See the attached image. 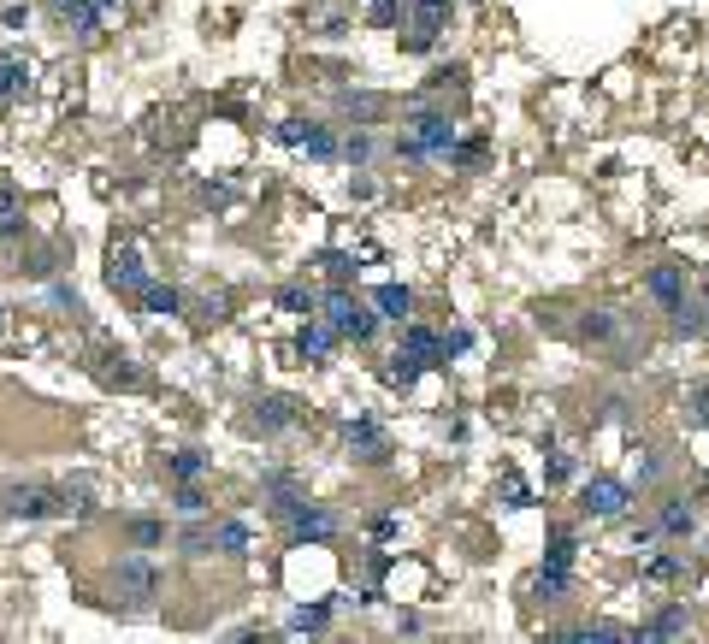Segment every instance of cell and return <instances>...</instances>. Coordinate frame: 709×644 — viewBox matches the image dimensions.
Here are the masks:
<instances>
[{"mask_svg":"<svg viewBox=\"0 0 709 644\" xmlns=\"http://www.w3.org/2000/svg\"><path fill=\"white\" fill-rule=\"evenodd\" d=\"M130 544H136V550L166 544V520H130Z\"/></svg>","mask_w":709,"mask_h":644,"instance_id":"cell-37","label":"cell"},{"mask_svg":"<svg viewBox=\"0 0 709 644\" xmlns=\"http://www.w3.org/2000/svg\"><path fill=\"white\" fill-rule=\"evenodd\" d=\"M402 12H408L402 0H367V18H373V24H385V30H396V24H402Z\"/></svg>","mask_w":709,"mask_h":644,"instance_id":"cell-38","label":"cell"},{"mask_svg":"<svg viewBox=\"0 0 709 644\" xmlns=\"http://www.w3.org/2000/svg\"><path fill=\"white\" fill-rule=\"evenodd\" d=\"M343 444L355 450V461H373V467L390 461V438L373 414H349V420H343Z\"/></svg>","mask_w":709,"mask_h":644,"instance_id":"cell-8","label":"cell"},{"mask_svg":"<svg viewBox=\"0 0 709 644\" xmlns=\"http://www.w3.org/2000/svg\"><path fill=\"white\" fill-rule=\"evenodd\" d=\"M420 373H426V361H420V355H408V349H396V355H390V373H385V379H390L396 390H408Z\"/></svg>","mask_w":709,"mask_h":644,"instance_id":"cell-29","label":"cell"},{"mask_svg":"<svg viewBox=\"0 0 709 644\" xmlns=\"http://www.w3.org/2000/svg\"><path fill=\"white\" fill-rule=\"evenodd\" d=\"M467 349H473V331H450L444 337V367H450L455 355H467Z\"/></svg>","mask_w":709,"mask_h":644,"instance_id":"cell-46","label":"cell"},{"mask_svg":"<svg viewBox=\"0 0 709 644\" xmlns=\"http://www.w3.org/2000/svg\"><path fill=\"white\" fill-rule=\"evenodd\" d=\"M107 284H113L119 296H136V302H142V290L154 284V278H148V266H142V255H136V243H130V237H113V249H107Z\"/></svg>","mask_w":709,"mask_h":644,"instance_id":"cell-6","label":"cell"},{"mask_svg":"<svg viewBox=\"0 0 709 644\" xmlns=\"http://www.w3.org/2000/svg\"><path fill=\"white\" fill-rule=\"evenodd\" d=\"M0 237H6V243H18V237H24V219H18V213H12V219H0Z\"/></svg>","mask_w":709,"mask_h":644,"instance_id":"cell-49","label":"cell"},{"mask_svg":"<svg viewBox=\"0 0 709 644\" xmlns=\"http://www.w3.org/2000/svg\"><path fill=\"white\" fill-rule=\"evenodd\" d=\"M24 89H30V65L18 60V54H6V48H0V107H6V101H18Z\"/></svg>","mask_w":709,"mask_h":644,"instance_id":"cell-22","label":"cell"},{"mask_svg":"<svg viewBox=\"0 0 709 644\" xmlns=\"http://www.w3.org/2000/svg\"><path fill=\"white\" fill-rule=\"evenodd\" d=\"M479 160H485V142H479V136H473V142H455L450 166H461V172H467V166H479Z\"/></svg>","mask_w":709,"mask_h":644,"instance_id":"cell-44","label":"cell"},{"mask_svg":"<svg viewBox=\"0 0 709 644\" xmlns=\"http://www.w3.org/2000/svg\"><path fill=\"white\" fill-rule=\"evenodd\" d=\"M278 308H290V314H314L320 296H314L308 284H278Z\"/></svg>","mask_w":709,"mask_h":644,"instance_id":"cell-32","label":"cell"},{"mask_svg":"<svg viewBox=\"0 0 709 644\" xmlns=\"http://www.w3.org/2000/svg\"><path fill=\"white\" fill-rule=\"evenodd\" d=\"M574 591V568H556V562H544L532 580H526V597H538V603H556V597H568Z\"/></svg>","mask_w":709,"mask_h":644,"instance_id":"cell-16","label":"cell"},{"mask_svg":"<svg viewBox=\"0 0 709 644\" xmlns=\"http://www.w3.org/2000/svg\"><path fill=\"white\" fill-rule=\"evenodd\" d=\"M296 355H302L308 367H331V355H337V325L308 314V325L296 331Z\"/></svg>","mask_w":709,"mask_h":644,"instance_id":"cell-12","label":"cell"},{"mask_svg":"<svg viewBox=\"0 0 709 644\" xmlns=\"http://www.w3.org/2000/svg\"><path fill=\"white\" fill-rule=\"evenodd\" d=\"M172 503H178L184 515H201V509H207V497H201V485H195V479H178V497H172Z\"/></svg>","mask_w":709,"mask_h":644,"instance_id":"cell-39","label":"cell"},{"mask_svg":"<svg viewBox=\"0 0 709 644\" xmlns=\"http://www.w3.org/2000/svg\"><path fill=\"white\" fill-rule=\"evenodd\" d=\"M574 556H580V538H574L568 526H556V532H550V544H544V562H556V568H574Z\"/></svg>","mask_w":709,"mask_h":644,"instance_id":"cell-28","label":"cell"},{"mask_svg":"<svg viewBox=\"0 0 709 644\" xmlns=\"http://www.w3.org/2000/svg\"><path fill=\"white\" fill-rule=\"evenodd\" d=\"M686 627H692V603H662L650 621L633 627V639H639V644H662V639H680Z\"/></svg>","mask_w":709,"mask_h":644,"instance_id":"cell-11","label":"cell"},{"mask_svg":"<svg viewBox=\"0 0 709 644\" xmlns=\"http://www.w3.org/2000/svg\"><path fill=\"white\" fill-rule=\"evenodd\" d=\"M278 142H284V148H302V142H308V119H284V125H278Z\"/></svg>","mask_w":709,"mask_h":644,"instance_id":"cell-45","label":"cell"},{"mask_svg":"<svg viewBox=\"0 0 709 644\" xmlns=\"http://www.w3.org/2000/svg\"><path fill=\"white\" fill-rule=\"evenodd\" d=\"M119 6H125V0H101V12H119Z\"/></svg>","mask_w":709,"mask_h":644,"instance_id":"cell-52","label":"cell"},{"mask_svg":"<svg viewBox=\"0 0 709 644\" xmlns=\"http://www.w3.org/2000/svg\"><path fill=\"white\" fill-rule=\"evenodd\" d=\"M645 580H650V585H680V580H692V556H680V550H662V556H650V562H645Z\"/></svg>","mask_w":709,"mask_h":644,"instance_id":"cell-20","label":"cell"},{"mask_svg":"<svg viewBox=\"0 0 709 644\" xmlns=\"http://www.w3.org/2000/svg\"><path fill=\"white\" fill-rule=\"evenodd\" d=\"M142 308H148V314H160V320H172V314L184 308V296H178L172 284H148V290H142Z\"/></svg>","mask_w":709,"mask_h":644,"instance_id":"cell-27","label":"cell"},{"mask_svg":"<svg viewBox=\"0 0 709 644\" xmlns=\"http://www.w3.org/2000/svg\"><path fill=\"white\" fill-rule=\"evenodd\" d=\"M166 467H172V479H201V473H207V455L201 450H172L166 455Z\"/></svg>","mask_w":709,"mask_h":644,"instance_id":"cell-34","label":"cell"},{"mask_svg":"<svg viewBox=\"0 0 709 644\" xmlns=\"http://www.w3.org/2000/svg\"><path fill=\"white\" fill-rule=\"evenodd\" d=\"M337 107H343L349 119H361V125H373V119L385 113V95H367V89H349V95H343Z\"/></svg>","mask_w":709,"mask_h":644,"instance_id":"cell-26","label":"cell"},{"mask_svg":"<svg viewBox=\"0 0 709 644\" xmlns=\"http://www.w3.org/2000/svg\"><path fill=\"white\" fill-rule=\"evenodd\" d=\"M95 379H101L107 390H130L136 385V361H125V355H101V361H95Z\"/></svg>","mask_w":709,"mask_h":644,"instance_id":"cell-24","label":"cell"},{"mask_svg":"<svg viewBox=\"0 0 709 644\" xmlns=\"http://www.w3.org/2000/svg\"><path fill=\"white\" fill-rule=\"evenodd\" d=\"M331 627V603H302L290 615V633H325Z\"/></svg>","mask_w":709,"mask_h":644,"instance_id":"cell-30","label":"cell"},{"mask_svg":"<svg viewBox=\"0 0 709 644\" xmlns=\"http://www.w3.org/2000/svg\"><path fill=\"white\" fill-rule=\"evenodd\" d=\"M296 420H302V402H296V396H260L255 402V426L266 438H272V432H290Z\"/></svg>","mask_w":709,"mask_h":644,"instance_id":"cell-13","label":"cell"},{"mask_svg":"<svg viewBox=\"0 0 709 644\" xmlns=\"http://www.w3.org/2000/svg\"><path fill=\"white\" fill-rule=\"evenodd\" d=\"M580 337L585 343H615V337H621V320H615L609 308H591V314H580Z\"/></svg>","mask_w":709,"mask_h":644,"instance_id":"cell-25","label":"cell"},{"mask_svg":"<svg viewBox=\"0 0 709 644\" xmlns=\"http://www.w3.org/2000/svg\"><path fill=\"white\" fill-rule=\"evenodd\" d=\"M645 290H650V302H656L662 314H674V308L692 296V272L674 266V260H662V266H650V272H645Z\"/></svg>","mask_w":709,"mask_h":644,"instance_id":"cell-9","label":"cell"},{"mask_svg":"<svg viewBox=\"0 0 709 644\" xmlns=\"http://www.w3.org/2000/svg\"><path fill=\"white\" fill-rule=\"evenodd\" d=\"M331 532H337V520L325 515V509H308V503H296V509H290V538H296V544H302V538L325 544Z\"/></svg>","mask_w":709,"mask_h":644,"instance_id":"cell-17","label":"cell"},{"mask_svg":"<svg viewBox=\"0 0 709 644\" xmlns=\"http://www.w3.org/2000/svg\"><path fill=\"white\" fill-rule=\"evenodd\" d=\"M367 154H373V136H367V130H349V142H343V160H349V166H361Z\"/></svg>","mask_w":709,"mask_h":644,"instance_id":"cell-43","label":"cell"},{"mask_svg":"<svg viewBox=\"0 0 709 644\" xmlns=\"http://www.w3.org/2000/svg\"><path fill=\"white\" fill-rule=\"evenodd\" d=\"M213 550H225V556H243V550H249V526H237V520H219V526H213Z\"/></svg>","mask_w":709,"mask_h":644,"instance_id":"cell-31","label":"cell"},{"mask_svg":"<svg viewBox=\"0 0 709 644\" xmlns=\"http://www.w3.org/2000/svg\"><path fill=\"white\" fill-rule=\"evenodd\" d=\"M668 331H674V337H709V308L686 296V302L668 314Z\"/></svg>","mask_w":709,"mask_h":644,"instance_id":"cell-21","label":"cell"},{"mask_svg":"<svg viewBox=\"0 0 709 644\" xmlns=\"http://www.w3.org/2000/svg\"><path fill=\"white\" fill-rule=\"evenodd\" d=\"M178 550H190V556L213 550V532H207V526H184V532H178Z\"/></svg>","mask_w":709,"mask_h":644,"instance_id":"cell-42","label":"cell"},{"mask_svg":"<svg viewBox=\"0 0 709 644\" xmlns=\"http://www.w3.org/2000/svg\"><path fill=\"white\" fill-rule=\"evenodd\" d=\"M320 314L337 325V337H343V343H373V337H379V320H385L379 308L355 302V296H349V284H331V296H320Z\"/></svg>","mask_w":709,"mask_h":644,"instance_id":"cell-3","label":"cell"},{"mask_svg":"<svg viewBox=\"0 0 709 644\" xmlns=\"http://www.w3.org/2000/svg\"><path fill=\"white\" fill-rule=\"evenodd\" d=\"M704 302H709V278H704Z\"/></svg>","mask_w":709,"mask_h":644,"instance_id":"cell-53","label":"cell"},{"mask_svg":"<svg viewBox=\"0 0 709 644\" xmlns=\"http://www.w3.org/2000/svg\"><path fill=\"white\" fill-rule=\"evenodd\" d=\"M656 479H662V455L645 450V455H639V485H656Z\"/></svg>","mask_w":709,"mask_h":644,"instance_id":"cell-47","label":"cell"},{"mask_svg":"<svg viewBox=\"0 0 709 644\" xmlns=\"http://www.w3.org/2000/svg\"><path fill=\"white\" fill-rule=\"evenodd\" d=\"M154 597H160V568H154V556H142V550L119 556V562H113V609L142 615V609H154Z\"/></svg>","mask_w":709,"mask_h":644,"instance_id":"cell-2","label":"cell"},{"mask_svg":"<svg viewBox=\"0 0 709 644\" xmlns=\"http://www.w3.org/2000/svg\"><path fill=\"white\" fill-rule=\"evenodd\" d=\"M497 503H503V509H532V491H526V479H520V473H503Z\"/></svg>","mask_w":709,"mask_h":644,"instance_id":"cell-35","label":"cell"},{"mask_svg":"<svg viewBox=\"0 0 709 644\" xmlns=\"http://www.w3.org/2000/svg\"><path fill=\"white\" fill-rule=\"evenodd\" d=\"M302 148H308L314 160H337V154H343V142H337L325 125H308V142H302Z\"/></svg>","mask_w":709,"mask_h":644,"instance_id":"cell-36","label":"cell"},{"mask_svg":"<svg viewBox=\"0 0 709 644\" xmlns=\"http://www.w3.org/2000/svg\"><path fill=\"white\" fill-rule=\"evenodd\" d=\"M0 509L12 520H54V515H65V497L54 485H6Z\"/></svg>","mask_w":709,"mask_h":644,"instance_id":"cell-7","label":"cell"},{"mask_svg":"<svg viewBox=\"0 0 709 644\" xmlns=\"http://www.w3.org/2000/svg\"><path fill=\"white\" fill-rule=\"evenodd\" d=\"M396 349H408V355H420V361H426V367H444V337H438V331H432V325H408V331H402V343H396Z\"/></svg>","mask_w":709,"mask_h":644,"instance_id":"cell-19","label":"cell"},{"mask_svg":"<svg viewBox=\"0 0 709 644\" xmlns=\"http://www.w3.org/2000/svg\"><path fill=\"white\" fill-rule=\"evenodd\" d=\"M396 154L408 160V166H432V160H450L455 154V125L450 113H414L402 136H396Z\"/></svg>","mask_w":709,"mask_h":644,"instance_id":"cell-1","label":"cell"},{"mask_svg":"<svg viewBox=\"0 0 709 644\" xmlns=\"http://www.w3.org/2000/svg\"><path fill=\"white\" fill-rule=\"evenodd\" d=\"M656 532H662V538H674V544L698 538V503H692V497H680V491H668V497L656 503Z\"/></svg>","mask_w":709,"mask_h":644,"instance_id":"cell-10","label":"cell"},{"mask_svg":"<svg viewBox=\"0 0 709 644\" xmlns=\"http://www.w3.org/2000/svg\"><path fill=\"white\" fill-rule=\"evenodd\" d=\"M556 639H580V644H633V627H621V621H585V627H562Z\"/></svg>","mask_w":709,"mask_h":644,"instance_id":"cell-18","label":"cell"},{"mask_svg":"<svg viewBox=\"0 0 709 644\" xmlns=\"http://www.w3.org/2000/svg\"><path fill=\"white\" fill-rule=\"evenodd\" d=\"M633 509V485L615 479V473H591L580 485V515L585 520H621Z\"/></svg>","mask_w":709,"mask_h":644,"instance_id":"cell-4","label":"cell"},{"mask_svg":"<svg viewBox=\"0 0 709 644\" xmlns=\"http://www.w3.org/2000/svg\"><path fill=\"white\" fill-rule=\"evenodd\" d=\"M550 479H574V455H556L550 461Z\"/></svg>","mask_w":709,"mask_h":644,"instance_id":"cell-50","label":"cell"},{"mask_svg":"<svg viewBox=\"0 0 709 644\" xmlns=\"http://www.w3.org/2000/svg\"><path fill=\"white\" fill-rule=\"evenodd\" d=\"M60 497H65V515H95V491H89V479L60 485Z\"/></svg>","mask_w":709,"mask_h":644,"instance_id":"cell-33","label":"cell"},{"mask_svg":"<svg viewBox=\"0 0 709 644\" xmlns=\"http://www.w3.org/2000/svg\"><path fill=\"white\" fill-rule=\"evenodd\" d=\"M373 538L390 544V538H396V515H373Z\"/></svg>","mask_w":709,"mask_h":644,"instance_id":"cell-48","label":"cell"},{"mask_svg":"<svg viewBox=\"0 0 709 644\" xmlns=\"http://www.w3.org/2000/svg\"><path fill=\"white\" fill-rule=\"evenodd\" d=\"M320 266H325L331 284H349V278H355V255H320Z\"/></svg>","mask_w":709,"mask_h":644,"instance_id":"cell-40","label":"cell"},{"mask_svg":"<svg viewBox=\"0 0 709 644\" xmlns=\"http://www.w3.org/2000/svg\"><path fill=\"white\" fill-rule=\"evenodd\" d=\"M48 6L60 12L65 24L83 36V42H95V36H101V18H107V12H101V0H48Z\"/></svg>","mask_w":709,"mask_h":644,"instance_id":"cell-14","label":"cell"},{"mask_svg":"<svg viewBox=\"0 0 709 644\" xmlns=\"http://www.w3.org/2000/svg\"><path fill=\"white\" fill-rule=\"evenodd\" d=\"M686 414H692V426H709V385L686 390Z\"/></svg>","mask_w":709,"mask_h":644,"instance_id":"cell-41","label":"cell"},{"mask_svg":"<svg viewBox=\"0 0 709 644\" xmlns=\"http://www.w3.org/2000/svg\"><path fill=\"white\" fill-rule=\"evenodd\" d=\"M260 491H266V509H272L278 520H290V509H296V503H308V497H302V485H296L290 473H266V479H260Z\"/></svg>","mask_w":709,"mask_h":644,"instance_id":"cell-15","label":"cell"},{"mask_svg":"<svg viewBox=\"0 0 709 644\" xmlns=\"http://www.w3.org/2000/svg\"><path fill=\"white\" fill-rule=\"evenodd\" d=\"M450 24V0H408V30H402V48L408 54H432L438 36Z\"/></svg>","mask_w":709,"mask_h":644,"instance_id":"cell-5","label":"cell"},{"mask_svg":"<svg viewBox=\"0 0 709 644\" xmlns=\"http://www.w3.org/2000/svg\"><path fill=\"white\" fill-rule=\"evenodd\" d=\"M373 308H379L385 320H408V314H414V296H408V284H379V290H373Z\"/></svg>","mask_w":709,"mask_h":644,"instance_id":"cell-23","label":"cell"},{"mask_svg":"<svg viewBox=\"0 0 709 644\" xmlns=\"http://www.w3.org/2000/svg\"><path fill=\"white\" fill-rule=\"evenodd\" d=\"M18 213V195H12V184H0V219H12Z\"/></svg>","mask_w":709,"mask_h":644,"instance_id":"cell-51","label":"cell"}]
</instances>
